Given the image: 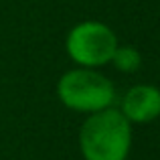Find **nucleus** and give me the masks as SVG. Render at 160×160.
Listing matches in <instances>:
<instances>
[{
    "mask_svg": "<svg viewBox=\"0 0 160 160\" xmlns=\"http://www.w3.org/2000/svg\"><path fill=\"white\" fill-rule=\"evenodd\" d=\"M132 144L130 122L120 109H99L85 120L79 146L85 160H126Z\"/></svg>",
    "mask_w": 160,
    "mask_h": 160,
    "instance_id": "nucleus-1",
    "label": "nucleus"
},
{
    "mask_svg": "<svg viewBox=\"0 0 160 160\" xmlns=\"http://www.w3.org/2000/svg\"><path fill=\"white\" fill-rule=\"evenodd\" d=\"M59 99L69 109L93 113L109 108L113 102V85L108 77L91 67L73 69L61 77L57 85Z\"/></svg>",
    "mask_w": 160,
    "mask_h": 160,
    "instance_id": "nucleus-2",
    "label": "nucleus"
},
{
    "mask_svg": "<svg viewBox=\"0 0 160 160\" xmlns=\"http://www.w3.org/2000/svg\"><path fill=\"white\" fill-rule=\"evenodd\" d=\"M118 39L103 22L87 20L71 28L67 37V53L83 67H99L112 61Z\"/></svg>",
    "mask_w": 160,
    "mask_h": 160,
    "instance_id": "nucleus-3",
    "label": "nucleus"
},
{
    "mask_svg": "<svg viewBox=\"0 0 160 160\" xmlns=\"http://www.w3.org/2000/svg\"><path fill=\"white\" fill-rule=\"evenodd\" d=\"M122 113L128 122H152L160 116V89L152 85H136L122 99Z\"/></svg>",
    "mask_w": 160,
    "mask_h": 160,
    "instance_id": "nucleus-4",
    "label": "nucleus"
},
{
    "mask_svg": "<svg viewBox=\"0 0 160 160\" xmlns=\"http://www.w3.org/2000/svg\"><path fill=\"white\" fill-rule=\"evenodd\" d=\"M112 63L124 73H132L140 67L142 57L134 47H116V51L112 55Z\"/></svg>",
    "mask_w": 160,
    "mask_h": 160,
    "instance_id": "nucleus-5",
    "label": "nucleus"
}]
</instances>
